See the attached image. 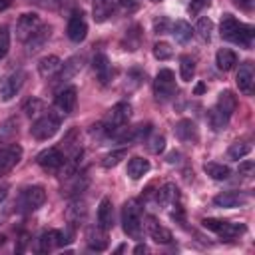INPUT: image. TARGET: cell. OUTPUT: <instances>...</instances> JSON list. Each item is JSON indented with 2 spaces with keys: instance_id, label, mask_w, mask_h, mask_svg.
<instances>
[{
  "instance_id": "cell-36",
  "label": "cell",
  "mask_w": 255,
  "mask_h": 255,
  "mask_svg": "<svg viewBox=\"0 0 255 255\" xmlns=\"http://www.w3.org/2000/svg\"><path fill=\"white\" fill-rule=\"evenodd\" d=\"M207 122H209V126H211V129L213 131H221V129H225L227 128V124H229V118L225 116V114H221L215 106L207 112Z\"/></svg>"
},
{
  "instance_id": "cell-11",
  "label": "cell",
  "mask_w": 255,
  "mask_h": 255,
  "mask_svg": "<svg viewBox=\"0 0 255 255\" xmlns=\"http://www.w3.org/2000/svg\"><path fill=\"white\" fill-rule=\"evenodd\" d=\"M22 159V145L18 143H10L0 147V177L10 173Z\"/></svg>"
},
{
  "instance_id": "cell-7",
  "label": "cell",
  "mask_w": 255,
  "mask_h": 255,
  "mask_svg": "<svg viewBox=\"0 0 255 255\" xmlns=\"http://www.w3.org/2000/svg\"><path fill=\"white\" fill-rule=\"evenodd\" d=\"M201 225L207 231H213L215 235L223 237V239H235L239 235L245 233V225L243 223H233V221H223V219H215V217H205L201 221Z\"/></svg>"
},
{
  "instance_id": "cell-33",
  "label": "cell",
  "mask_w": 255,
  "mask_h": 255,
  "mask_svg": "<svg viewBox=\"0 0 255 255\" xmlns=\"http://www.w3.org/2000/svg\"><path fill=\"white\" fill-rule=\"evenodd\" d=\"M88 209H86V203L80 201V199H74L68 207H66V219L70 225H78L80 221H84Z\"/></svg>"
},
{
  "instance_id": "cell-42",
  "label": "cell",
  "mask_w": 255,
  "mask_h": 255,
  "mask_svg": "<svg viewBox=\"0 0 255 255\" xmlns=\"http://www.w3.org/2000/svg\"><path fill=\"white\" fill-rule=\"evenodd\" d=\"M153 56H155L157 60H161V62L169 60V58L173 56L171 44H167V42H155V44H153Z\"/></svg>"
},
{
  "instance_id": "cell-35",
  "label": "cell",
  "mask_w": 255,
  "mask_h": 255,
  "mask_svg": "<svg viewBox=\"0 0 255 255\" xmlns=\"http://www.w3.org/2000/svg\"><path fill=\"white\" fill-rule=\"evenodd\" d=\"M193 76H195V60H193L191 56L183 54V56L179 58V78H181L183 82H191Z\"/></svg>"
},
{
  "instance_id": "cell-47",
  "label": "cell",
  "mask_w": 255,
  "mask_h": 255,
  "mask_svg": "<svg viewBox=\"0 0 255 255\" xmlns=\"http://www.w3.org/2000/svg\"><path fill=\"white\" fill-rule=\"evenodd\" d=\"M54 4H56V8H58V12L60 14H70V12H74L76 10V0H54Z\"/></svg>"
},
{
  "instance_id": "cell-5",
  "label": "cell",
  "mask_w": 255,
  "mask_h": 255,
  "mask_svg": "<svg viewBox=\"0 0 255 255\" xmlns=\"http://www.w3.org/2000/svg\"><path fill=\"white\" fill-rule=\"evenodd\" d=\"M60 116H62V114H54V112H48V114L40 116V118L32 124V128H30L32 137H34V139H40V141L54 137L56 131L60 129Z\"/></svg>"
},
{
  "instance_id": "cell-38",
  "label": "cell",
  "mask_w": 255,
  "mask_h": 255,
  "mask_svg": "<svg viewBox=\"0 0 255 255\" xmlns=\"http://www.w3.org/2000/svg\"><path fill=\"white\" fill-rule=\"evenodd\" d=\"M139 42H141V32H139V26H133L128 30L126 38H124V50H137L139 48Z\"/></svg>"
},
{
  "instance_id": "cell-4",
  "label": "cell",
  "mask_w": 255,
  "mask_h": 255,
  "mask_svg": "<svg viewBox=\"0 0 255 255\" xmlns=\"http://www.w3.org/2000/svg\"><path fill=\"white\" fill-rule=\"evenodd\" d=\"M46 201V191L42 185H30V187H24L18 197H16V211L20 213H30V211H36L38 207H42Z\"/></svg>"
},
{
  "instance_id": "cell-6",
  "label": "cell",
  "mask_w": 255,
  "mask_h": 255,
  "mask_svg": "<svg viewBox=\"0 0 255 255\" xmlns=\"http://www.w3.org/2000/svg\"><path fill=\"white\" fill-rule=\"evenodd\" d=\"M177 92V84H175V74L169 68H163L157 72L155 80H153V96L159 102H167L175 96Z\"/></svg>"
},
{
  "instance_id": "cell-27",
  "label": "cell",
  "mask_w": 255,
  "mask_h": 255,
  "mask_svg": "<svg viewBox=\"0 0 255 255\" xmlns=\"http://www.w3.org/2000/svg\"><path fill=\"white\" fill-rule=\"evenodd\" d=\"M215 108H217L221 114H225L227 118H231L233 112L237 110V98H235V94H233L231 90H223V92L217 96Z\"/></svg>"
},
{
  "instance_id": "cell-41",
  "label": "cell",
  "mask_w": 255,
  "mask_h": 255,
  "mask_svg": "<svg viewBox=\"0 0 255 255\" xmlns=\"http://www.w3.org/2000/svg\"><path fill=\"white\" fill-rule=\"evenodd\" d=\"M126 155H128V151H126V149H114V151H110L108 155H104V159H102V167L112 169V167H116V165H118Z\"/></svg>"
},
{
  "instance_id": "cell-9",
  "label": "cell",
  "mask_w": 255,
  "mask_h": 255,
  "mask_svg": "<svg viewBox=\"0 0 255 255\" xmlns=\"http://www.w3.org/2000/svg\"><path fill=\"white\" fill-rule=\"evenodd\" d=\"M24 82H26V72H22V70L6 74L0 80V102H10L22 90Z\"/></svg>"
},
{
  "instance_id": "cell-14",
  "label": "cell",
  "mask_w": 255,
  "mask_h": 255,
  "mask_svg": "<svg viewBox=\"0 0 255 255\" xmlns=\"http://www.w3.org/2000/svg\"><path fill=\"white\" fill-rule=\"evenodd\" d=\"M76 104H78V90H76L74 86H68V88H64L62 92H58V96H56V100H54V108H56L58 114H62V116L72 114L74 108H76Z\"/></svg>"
},
{
  "instance_id": "cell-37",
  "label": "cell",
  "mask_w": 255,
  "mask_h": 255,
  "mask_svg": "<svg viewBox=\"0 0 255 255\" xmlns=\"http://www.w3.org/2000/svg\"><path fill=\"white\" fill-rule=\"evenodd\" d=\"M203 42H209L211 40V32H213V22L207 18V16H201L195 24V30H193Z\"/></svg>"
},
{
  "instance_id": "cell-28",
  "label": "cell",
  "mask_w": 255,
  "mask_h": 255,
  "mask_svg": "<svg viewBox=\"0 0 255 255\" xmlns=\"http://www.w3.org/2000/svg\"><path fill=\"white\" fill-rule=\"evenodd\" d=\"M114 12V0H92V16L94 22H106Z\"/></svg>"
},
{
  "instance_id": "cell-16",
  "label": "cell",
  "mask_w": 255,
  "mask_h": 255,
  "mask_svg": "<svg viewBox=\"0 0 255 255\" xmlns=\"http://www.w3.org/2000/svg\"><path fill=\"white\" fill-rule=\"evenodd\" d=\"M92 68H94L96 80H98L102 86L110 84V80H112V76H114V68H112V64H110V60H108L106 54H102V52L96 54L94 60H92Z\"/></svg>"
},
{
  "instance_id": "cell-58",
  "label": "cell",
  "mask_w": 255,
  "mask_h": 255,
  "mask_svg": "<svg viewBox=\"0 0 255 255\" xmlns=\"http://www.w3.org/2000/svg\"><path fill=\"white\" fill-rule=\"evenodd\" d=\"M149 2H161V0H149Z\"/></svg>"
},
{
  "instance_id": "cell-18",
  "label": "cell",
  "mask_w": 255,
  "mask_h": 255,
  "mask_svg": "<svg viewBox=\"0 0 255 255\" xmlns=\"http://www.w3.org/2000/svg\"><path fill=\"white\" fill-rule=\"evenodd\" d=\"M253 82H255V72H253V64L251 62H243L235 74V84L239 88V92L243 94H251L253 90Z\"/></svg>"
},
{
  "instance_id": "cell-50",
  "label": "cell",
  "mask_w": 255,
  "mask_h": 255,
  "mask_svg": "<svg viewBox=\"0 0 255 255\" xmlns=\"http://www.w3.org/2000/svg\"><path fill=\"white\" fill-rule=\"evenodd\" d=\"M231 2L243 12H251V8H253V0H231Z\"/></svg>"
},
{
  "instance_id": "cell-56",
  "label": "cell",
  "mask_w": 255,
  "mask_h": 255,
  "mask_svg": "<svg viewBox=\"0 0 255 255\" xmlns=\"http://www.w3.org/2000/svg\"><path fill=\"white\" fill-rule=\"evenodd\" d=\"M6 191H8V189H6V187H2V189H0V203H2V199H4V197H6Z\"/></svg>"
},
{
  "instance_id": "cell-24",
  "label": "cell",
  "mask_w": 255,
  "mask_h": 255,
  "mask_svg": "<svg viewBox=\"0 0 255 255\" xmlns=\"http://www.w3.org/2000/svg\"><path fill=\"white\" fill-rule=\"evenodd\" d=\"M50 36H52V26H48V24H42L24 44H26V48H28V52L32 54V52H36V50H40L48 40H50Z\"/></svg>"
},
{
  "instance_id": "cell-2",
  "label": "cell",
  "mask_w": 255,
  "mask_h": 255,
  "mask_svg": "<svg viewBox=\"0 0 255 255\" xmlns=\"http://www.w3.org/2000/svg\"><path fill=\"white\" fill-rule=\"evenodd\" d=\"M122 227L124 233L131 239H139L143 231V219H141V207L135 199H129L122 207Z\"/></svg>"
},
{
  "instance_id": "cell-51",
  "label": "cell",
  "mask_w": 255,
  "mask_h": 255,
  "mask_svg": "<svg viewBox=\"0 0 255 255\" xmlns=\"http://www.w3.org/2000/svg\"><path fill=\"white\" fill-rule=\"evenodd\" d=\"M167 26H171V24H169L165 18H161V22H159V20H155V32H157V34L167 32Z\"/></svg>"
},
{
  "instance_id": "cell-46",
  "label": "cell",
  "mask_w": 255,
  "mask_h": 255,
  "mask_svg": "<svg viewBox=\"0 0 255 255\" xmlns=\"http://www.w3.org/2000/svg\"><path fill=\"white\" fill-rule=\"evenodd\" d=\"M118 8H120V12L122 14H133V12H137L139 10V2L137 0H118Z\"/></svg>"
},
{
  "instance_id": "cell-53",
  "label": "cell",
  "mask_w": 255,
  "mask_h": 255,
  "mask_svg": "<svg viewBox=\"0 0 255 255\" xmlns=\"http://www.w3.org/2000/svg\"><path fill=\"white\" fill-rule=\"evenodd\" d=\"M12 6V0H0V12H4V10H8Z\"/></svg>"
},
{
  "instance_id": "cell-8",
  "label": "cell",
  "mask_w": 255,
  "mask_h": 255,
  "mask_svg": "<svg viewBox=\"0 0 255 255\" xmlns=\"http://www.w3.org/2000/svg\"><path fill=\"white\" fill-rule=\"evenodd\" d=\"M66 155L62 153V149L58 147H48V149H42L38 155H36V161L38 165L44 169V171H50V173H60L62 167L66 165Z\"/></svg>"
},
{
  "instance_id": "cell-31",
  "label": "cell",
  "mask_w": 255,
  "mask_h": 255,
  "mask_svg": "<svg viewBox=\"0 0 255 255\" xmlns=\"http://www.w3.org/2000/svg\"><path fill=\"white\" fill-rule=\"evenodd\" d=\"M149 161L145 159V157H139V155H135V157H131L129 161H128V169H126V173L131 177V179H139V177H143L147 171H149Z\"/></svg>"
},
{
  "instance_id": "cell-25",
  "label": "cell",
  "mask_w": 255,
  "mask_h": 255,
  "mask_svg": "<svg viewBox=\"0 0 255 255\" xmlns=\"http://www.w3.org/2000/svg\"><path fill=\"white\" fill-rule=\"evenodd\" d=\"M60 68H62V60H60L58 56H54V54L44 56V58H40V62H38V74H40L42 78H52V76H56V74L60 72Z\"/></svg>"
},
{
  "instance_id": "cell-39",
  "label": "cell",
  "mask_w": 255,
  "mask_h": 255,
  "mask_svg": "<svg viewBox=\"0 0 255 255\" xmlns=\"http://www.w3.org/2000/svg\"><path fill=\"white\" fill-rule=\"evenodd\" d=\"M249 151H251V143L241 139V141H233V143L229 145L227 155H229L231 159H241V157H245Z\"/></svg>"
},
{
  "instance_id": "cell-52",
  "label": "cell",
  "mask_w": 255,
  "mask_h": 255,
  "mask_svg": "<svg viewBox=\"0 0 255 255\" xmlns=\"http://www.w3.org/2000/svg\"><path fill=\"white\" fill-rule=\"evenodd\" d=\"M179 157H181V155H179L177 151H171V153L167 155V161H169V163H175V161H179Z\"/></svg>"
},
{
  "instance_id": "cell-32",
  "label": "cell",
  "mask_w": 255,
  "mask_h": 255,
  "mask_svg": "<svg viewBox=\"0 0 255 255\" xmlns=\"http://www.w3.org/2000/svg\"><path fill=\"white\" fill-rule=\"evenodd\" d=\"M169 32L175 38V42H179V44H187L191 40V36H193V30H191V26L185 20H175L169 26Z\"/></svg>"
},
{
  "instance_id": "cell-21",
  "label": "cell",
  "mask_w": 255,
  "mask_h": 255,
  "mask_svg": "<svg viewBox=\"0 0 255 255\" xmlns=\"http://www.w3.org/2000/svg\"><path fill=\"white\" fill-rule=\"evenodd\" d=\"M155 201L161 205V207H171L179 201V189L175 183H163L157 193H155Z\"/></svg>"
},
{
  "instance_id": "cell-43",
  "label": "cell",
  "mask_w": 255,
  "mask_h": 255,
  "mask_svg": "<svg viewBox=\"0 0 255 255\" xmlns=\"http://www.w3.org/2000/svg\"><path fill=\"white\" fill-rule=\"evenodd\" d=\"M145 143H147V149L151 153H161L165 149V137L161 133H153L151 137L145 139Z\"/></svg>"
},
{
  "instance_id": "cell-54",
  "label": "cell",
  "mask_w": 255,
  "mask_h": 255,
  "mask_svg": "<svg viewBox=\"0 0 255 255\" xmlns=\"http://www.w3.org/2000/svg\"><path fill=\"white\" fill-rule=\"evenodd\" d=\"M145 251H147V247H145V245H137V247L133 249V253H145Z\"/></svg>"
},
{
  "instance_id": "cell-44",
  "label": "cell",
  "mask_w": 255,
  "mask_h": 255,
  "mask_svg": "<svg viewBox=\"0 0 255 255\" xmlns=\"http://www.w3.org/2000/svg\"><path fill=\"white\" fill-rule=\"evenodd\" d=\"M8 50H10V30H8V26L2 24L0 26V60L6 58Z\"/></svg>"
},
{
  "instance_id": "cell-45",
  "label": "cell",
  "mask_w": 255,
  "mask_h": 255,
  "mask_svg": "<svg viewBox=\"0 0 255 255\" xmlns=\"http://www.w3.org/2000/svg\"><path fill=\"white\" fill-rule=\"evenodd\" d=\"M40 110H42V102H40L38 98H30V100H26V104L22 106V112H24L28 118L36 116Z\"/></svg>"
},
{
  "instance_id": "cell-55",
  "label": "cell",
  "mask_w": 255,
  "mask_h": 255,
  "mask_svg": "<svg viewBox=\"0 0 255 255\" xmlns=\"http://www.w3.org/2000/svg\"><path fill=\"white\" fill-rule=\"evenodd\" d=\"M203 90H205V86H203V84H197V88H195V94H201Z\"/></svg>"
},
{
  "instance_id": "cell-57",
  "label": "cell",
  "mask_w": 255,
  "mask_h": 255,
  "mask_svg": "<svg viewBox=\"0 0 255 255\" xmlns=\"http://www.w3.org/2000/svg\"><path fill=\"white\" fill-rule=\"evenodd\" d=\"M4 241H6V237H4V235H0V245H4Z\"/></svg>"
},
{
  "instance_id": "cell-34",
  "label": "cell",
  "mask_w": 255,
  "mask_h": 255,
  "mask_svg": "<svg viewBox=\"0 0 255 255\" xmlns=\"http://www.w3.org/2000/svg\"><path fill=\"white\" fill-rule=\"evenodd\" d=\"M203 171H205L211 179H215V181L229 179V175H231V169H229L227 165H223V163H215V161L205 163V165H203Z\"/></svg>"
},
{
  "instance_id": "cell-13",
  "label": "cell",
  "mask_w": 255,
  "mask_h": 255,
  "mask_svg": "<svg viewBox=\"0 0 255 255\" xmlns=\"http://www.w3.org/2000/svg\"><path fill=\"white\" fill-rule=\"evenodd\" d=\"M143 227H145L147 235H149L155 243L167 245V243H171V241H173L171 231H169L167 227H163V225H161L153 215H145V219H143Z\"/></svg>"
},
{
  "instance_id": "cell-20",
  "label": "cell",
  "mask_w": 255,
  "mask_h": 255,
  "mask_svg": "<svg viewBox=\"0 0 255 255\" xmlns=\"http://www.w3.org/2000/svg\"><path fill=\"white\" fill-rule=\"evenodd\" d=\"M149 131H151V124H139V126L129 128V129L124 128V133H118V139H122L126 143H137V141L147 139Z\"/></svg>"
},
{
  "instance_id": "cell-23",
  "label": "cell",
  "mask_w": 255,
  "mask_h": 255,
  "mask_svg": "<svg viewBox=\"0 0 255 255\" xmlns=\"http://www.w3.org/2000/svg\"><path fill=\"white\" fill-rule=\"evenodd\" d=\"M68 181H66V185L62 187V195H66V197H72V195H80L84 189H86V185H88V177L84 175V173H72V175H68L66 177Z\"/></svg>"
},
{
  "instance_id": "cell-29",
  "label": "cell",
  "mask_w": 255,
  "mask_h": 255,
  "mask_svg": "<svg viewBox=\"0 0 255 255\" xmlns=\"http://www.w3.org/2000/svg\"><path fill=\"white\" fill-rule=\"evenodd\" d=\"M215 64L221 72H229L237 64V54L231 48H219L217 54H215Z\"/></svg>"
},
{
  "instance_id": "cell-26",
  "label": "cell",
  "mask_w": 255,
  "mask_h": 255,
  "mask_svg": "<svg viewBox=\"0 0 255 255\" xmlns=\"http://www.w3.org/2000/svg\"><path fill=\"white\" fill-rule=\"evenodd\" d=\"M58 237H60V231H58V229L44 231V233L36 239L34 249H36L38 253H48V251H52L54 247H58Z\"/></svg>"
},
{
  "instance_id": "cell-3",
  "label": "cell",
  "mask_w": 255,
  "mask_h": 255,
  "mask_svg": "<svg viewBox=\"0 0 255 255\" xmlns=\"http://www.w3.org/2000/svg\"><path fill=\"white\" fill-rule=\"evenodd\" d=\"M131 118V106L128 102H118L116 106H112L102 122V128L106 131V135H112V133H118L126 128V124L129 122Z\"/></svg>"
},
{
  "instance_id": "cell-48",
  "label": "cell",
  "mask_w": 255,
  "mask_h": 255,
  "mask_svg": "<svg viewBox=\"0 0 255 255\" xmlns=\"http://www.w3.org/2000/svg\"><path fill=\"white\" fill-rule=\"evenodd\" d=\"M205 6H209V0H191L189 6H187V12H189L191 16H195V14H199L201 8H205Z\"/></svg>"
},
{
  "instance_id": "cell-17",
  "label": "cell",
  "mask_w": 255,
  "mask_h": 255,
  "mask_svg": "<svg viewBox=\"0 0 255 255\" xmlns=\"http://www.w3.org/2000/svg\"><path fill=\"white\" fill-rule=\"evenodd\" d=\"M175 131V137L183 143H197L199 141V129L195 126V122L191 120H179L173 128Z\"/></svg>"
},
{
  "instance_id": "cell-22",
  "label": "cell",
  "mask_w": 255,
  "mask_h": 255,
  "mask_svg": "<svg viewBox=\"0 0 255 255\" xmlns=\"http://www.w3.org/2000/svg\"><path fill=\"white\" fill-rule=\"evenodd\" d=\"M98 225L106 231H110L114 227V203L110 197H102V201L98 205Z\"/></svg>"
},
{
  "instance_id": "cell-19",
  "label": "cell",
  "mask_w": 255,
  "mask_h": 255,
  "mask_svg": "<svg viewBox=\"0 0 255 255\" xmlns=\"http://www.w3.org/2000/svg\"><path fill=\"white\" fill-rule=\"evenodd\" d=\"M86 243H88V247L90 249H94V251H104L106 247H108V231L106 229H102L100 225H92V227H88L86 229Z\"/></svg>"
},
{
  "instance_id": "cell-49",
  "label": "cell",
  "mask_w": 255,
  "mask_h": 255,
  "mask_svg": "<svg viewBox=\"0 0 255 255\" xmlns=\"http://www.w3.org/2000/svg\"><path fill=\"white\" fill-rule=\"evenodd\" d=\"M253 169H255V163L253 161L239 163V175H243V177H251L253 175Z\"/></svg>"
},
{
  "instance_id": "cell-15",
  "label": "cell",
  "mask_w": 255,
  "mask_h": 255,
  "mask_svg": "<svg viewBox=\"0 0 255 255\" xmlns=\"http://www.w3.org/2000/svg\"><path fill=\"white\" fill-rule=\"evenodd\" d=\"M249 201V195L243 191H223L219 195L213 197V205L223 207V209H233V207H241Z\"/></svg>"
},
{
  "instance_id": "cell-40",
  "label": "cell",
  "mask_w": 255,
  "mask_h": 255,
  "mask_svg": "<svg viewBox=\"0 0 255 255\" xmlns=\"http://www.w3.org/2000/svg\"><path fill=\"white\" fill-rule=\"evenodd\" d=\"M16 133H18V120H16V118L6 120V122L0 126V143L12 139V135H16Z\"/></svg>"
},
{
  "instance_id": "cell-1",
  "label": "cell",
  "mask_w": 255,
  "mask_h": 255,
  "mask_svg": "<svg viewBox=\"0 0 255 255\" xmlns=\"http://www.w3.org/2000/svg\"><path fill=\"white\" fill-rule=\"evenodd\" d=\"M219 34L223 40L237 44L241 48H251L253 44V36H255V28L249 24L239 22L233 14H223L221 22H219Z\"/></svg>"
},
{
  "instance_id": "cell-10",
  "label": "cell",
  "mask_w": 255,
  "mask_h": 255,
  "mask_svg": "<svg viewBox=\"0 0 255 255\" xmlns=\"http://www.w3.org/2000/svg\"><path fill=\"white\" fill-rule=\"evenodd\" d=\"M66 34L68 38L74 42V44H80L86 40L88 36V22L84 18V12L82 10H74L68 14V26H66Z\"/></svg>"
},
{
  "instance_id": "cell-12",
  "label": "cell",
  "mask_w": 255,
  "mask_h": 255,
  "mask_svg": "<svg viewBox=\"0 0 255 255\" xmlns=\"http://www.w3.org/2000/svg\"><path fill=\"white\" fill-rule=\"evenodd\" d=\"M40 26H42V20H40L38 14H34V12L22 14V16L18 18V22H16V38H18L20 42H26Z\"/></svg>"
},
{
  "instance_id": "cell-30",
  "label": "cell",
  "mask_w": 255,
  "mask_h": 255,
  "mask_svg": "<svg viewBox=\"0 0 255 255\" xmlns=\"http://www.w3.org/2000/svg\"><path fill=\"white\" fill-rule=\"evenodd\" d=\"M84 66V58L82 56H72L70 60H66L58 72V80H72Z\"/></svg>"
}]
</instances>
